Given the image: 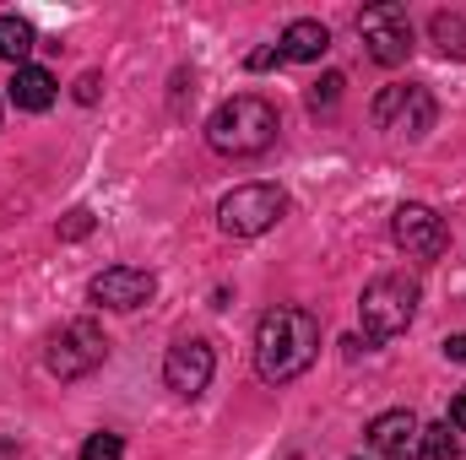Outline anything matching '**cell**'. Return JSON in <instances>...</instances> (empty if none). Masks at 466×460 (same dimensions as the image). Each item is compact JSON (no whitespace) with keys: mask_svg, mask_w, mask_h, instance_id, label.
Returning a JSON list of instances; mask_svg holds the SVG:
<instances>
[{"mask_svg":"<svg viewBox=\"0 0 466 460\" xmlns=\"http://www.w3.org/2000/svg\"><path fill=\"white\" fill-rule=\"evenodd\" d=\"M315 352H320V320L309 309L282 304L255 331V374L266 385H288V379H299L315 363Z\"/></svg>","mask_w":466,"mask_h":460,"instance_id":"obj_1","label":"cell"},{"mask_svg":"<svg viewBox=\"0 0 466 460\" xmlns=\"http://www.w3.org/2000/svg\"><path fill=\"white\" fill-rule=\"evenodd\" d=\"M277 130H282L277 104H266L260 93H238V98H228L218 115L207 119V141L223 157H260L277 141Z\"/></svg>","mask_w":466,"mask_h":460,"instance_id":"obj_2","label":"cell"},{"mask_svg":"<svg viewBox=\"0 0 466 460\" xmlns=\"http://www.w3.org/2000/svg\"><path fill=\"white\" fill-rule=\"evenodd\" d=\"M412 315H418V282H412L407 271L374 276V282L363 287V298H358V320H363V336H369V342L401 336V331L412 325Z\"/></svg>","mask_w":466,"mask_h":460,"instance_id":"obj_3","label":"cell"},{"mask_svg":"<svg viewBox=\"0 0 466 460\" xmlns=\"http://www.w3.org/2000/svg\"><path fill=\"white\" fill-rule=\"evenodd\" d=\"M288 217V195L277 185H238L218 206V228L228 238H260Z\"/></svg>","mask_w":466,"mask_h":460,"instance_id":"obj_4","label":"cell"},{"mask_svg":"<svg viewBox=\"0 0 466 460\" xmlns=\"http://www.w3.org/2000/svg\"><path fill=\"white\" fill-rule=\"evenodd\" d=\"M109 336L98 331V320H71L55 342H49V374L55 379H87L93 368H104Z\"/></svg>","mask_w":466,"mask_h":460,"instance_id":"obj_5","label":"cell"},{"mask_svg":"<svg viewBox=\"0 0 466 460\" xmlns=\"http://www.w3.org/2000/svg\"><path fill=\"white\" fill-rule=\"evenodd\" d=\"M358 38L369 44V60L374 65H401L412 55V22L396 0H380L369 11H358Z\"/></svg>","mask_w":466,"mask_h":460,"instance_id":"obj_6","label":"cell"},{"mask_svg":"<svg viewBox=\"0 0 466 460\" xmlns=\"http://www.w3.org/2000/svg\"><path fill=\"white\" fill-rule=\"evenodd\" d=\"M434 93L429 87H385L374 98V125L390 130V135H407V141H423L434 130Z\"/></svg>","mask_w":466,"mask_h":460,"instance_id":"obj_7","label":"cell"},{"mask_svg":"<svg viewBox=\"0 0 466 460\" xmlns=\"http://www.w3.org/2000/svg\"><path fill=\"white\" fill-rule=\"evenodd\" d=\"M212 374H218V357H212V346L201 336H179L168 346V357H163V385L174 395H185V401H196L212 385Z\"/></svg>","mask_w":466,"mask_h":460,"instance_id":"obj_8","label":"cell"},{"mask_svg":"<svg viewBox=\"0 0 466 460\" xmlns=\"http://www.w3.org/2000/svg\"><path fill=\"white\" fill-rule=\"evenodd\" d=\"M390 233H396V244H401L407 255H423V260H434V255H445V249H451V228H445V217H440V212H429V206H418V201L396 206Z\"/></svg>","mask_w":466,"mask_h":460,"instance_id":"obj_9","label":"cell"},{"mask_svg":"<svg viewBox=\"0 0 466 460\" xmlns=\"http://www.w3.org/2000/svg\"><path fill=\"white\" fill-rule=\"evenodd\" d=\"M152 293H157V276H152V271H141V265H109V271H98V276H93V304L119 309V315H130V309L152 304Z\"/></svg>","mask_w":466,"mask_h":460,"instance_id":"obj_10","label":"cell"},{"mask_svg":"<svg viewBox=\"0 0 466 460\" xmlns=\"http://www.w3.org/2000/svg\"><path fill=\"white\" fill-rule=\"evenodd\" d=\"M418 439H423V423H418L407 406L380 412V417L369 423V450L380 460H418Z\"/></svg>","mask_w":466,"mask_h":460,"instance_id":"obj_11","label":"cell"},{"mask_svg":"<svg viewBox=\"0 0 466 460\" xmlns=\"http://www.w3.org/2000/svg\"><path fill=\"white\" fill-rule=\"evenodd\" d=\"M277 49H282V60H304V65H309V60H320V55L331 49V27L315 22V16H299V22L282 27V44H277Z\"/></svg>","mask_w":466,"mask_h":460,"instance_id":"obj_12","label":"cell"},{"mask_svg":"<svg viewBox=\"0 0 466 460\" xmlns=\"http://www.w3.org/2000/svg\"><path fill=\"white\" fill-rule=\"evenodd\" d=\"M11 104L27 109V115H44V109L55 104V76H49L44 65H16V76H11Z\"/></svg>","mask_w":466,"mask_h":460,"instance_id":"obj_13","label":"cell"},{"mask_svg":"<svg viewBox=\"0 0 466 460\" xmlns=\"http://www.w3.org/2000/svg\"><path fill=\"white\" fill-rule=\"evenodd\" d=\"M33 49H38L33 22H27V16H16V11H5V16H0V60L27 65V55H33Z\"/></svg>","mask_w":466,"mask_h":460,"instance_id":"obj_14","label":"cell"},{"mask_svg":"<svg viewBox=\"0 0 466 460\" xmlns=\"http://www.w3.org/2000/svg\"><path fill=\"white\" fill-rule=\"evenodd\" d=\"M429 38L440 44L445 60H466V16H456V11H434V16H429Z\"/></svg>","mask_w":466,"mask_h":460,"instance_id":"obj_15","label":"cell"},{"mask_svg":"<svg viewBox=\"0 0 466 460\" xmlns=\"http://www.w3.org/2000/svg\"><path fill=\"white\" fill-rule=\"evenodd\" d=\"M418 460H456V434H451V423H429V428H423Z\"/></svg>","mask_w":466,"mask_h":460,"instance_id":"obj_16","label":"cell"},{"mask_svg":"<svg viewBox=\"0 0 466 460\" xmlns=\"http://www.w3.org/2000/svg\"><path fill=\"white\" fill-rule=\"evenodd\" d=\"M342 87H348V76H342V71H326V76L309 87V109H315V115H320V109H337Z\"/></svg>","mask_w":466,"mask_h":460,"instance_id":"obj_17","label":"cell"},{"mask_svg":"<svg viewBox=\"0 0 466 460\" xmlns=\"http://www.w3.org/2000/svg\"><path fill=\"white\" fill-rule=\"evenodd\" d=\"M119 455H125L119 434H93V439L82 445V460H119Z\"/></svg>","mask_w":466,"mask_h":460,"instance_id":"obj_18","label":"cell"},{"mask_svg":"<svg viewBox=\"0 0 466 460\" xmlns=\"http://www.w3.org/2000/svg\"><path fill=\"white\" fill-rule=\"evenodd\" d=\"M87 233H93V212H87V206H76V212L60 217V238H66V244H76V238H87Z\"/></svg>","mask_w":466,"mask_h":460,"instance_id":"obj_19","label":"cell"},{"mask_svg":"<svg viewBox=\"0 0 466 460\" xmlns=\"http://www.w3.org/2000/svg\"><path fill=\"white\" fill-rule=\"evenodd\" d=\"M271 65H282V49H277V44H266V49L249 55V71H271Z\"/></svg>","mask_w":466,"mask_h":460,"instance_id":"obj_20","label":"cell"},{"mask_svg":"<svg viewBox=\"0 0 466 460\" xmlns=\"http://www.w3.org/2000/svg\"><path fill=\"white\" fill-rule=\"evenodd\" d=\"M98 87H104V76H98V71H87V76L76 82V104H98Z\"/></svg>","mask_w":466,"mask_h":460,"instance_id":"obj_21","label":"cell"},{"mask_svg":"<svg viewBox=\"0 0 466 460\" xmlns=\"http://www.w3.org/2000/svg\"><path fill=\"white\" fill-rule=\"evenodd\" d=\"M445 357H451V363H466V331L461 336H445Z\"/></svg>","mask_w":466,"mask_h":460,"instance_id":"obj_22","label":"cell"},{"mask_svg":"<svg viewBox=\"0 0 466 460\" xmlns=\"http://www.w3.org/2000/svg\"><path fill=\"white\" fill-rule=\"evenodd\" d=\"M451 428H461V434H466V390L451 401Z\"/></svg>","mask_w":466,"mask_h":460,"instance_id":"obj_23","label":"cell"},{"mask_svg":"<svg viewBox=\"0 0 466 460\" xmlns=\"http://www.w3.org/2000/svg\"><path fill=\"white\" fill-rule=\"evenodd\" d=\"M0 460H22V450H16L11 439H0Z\"/></svg>","mask_w":466,"mask_h":460,"instance_id":"obj_24","label":"cell"}]
</instances>
